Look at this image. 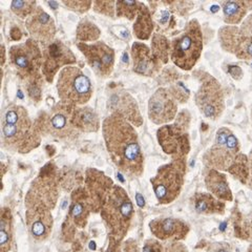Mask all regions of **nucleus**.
<instances>
[{"mask_svg": "<svg viewBox=\"0 0 252 252\" xmlns=\"http://www.w3.org/2000/svg\"><path fill=\"white\" fill-rule=\"evenodd\" d=\"M103 130L114 162L125 171L140 175L143 169V158L135 129L121 114H115L105 120Z\"/></svg>", "mask_w": 252, "mask_h": 252, "instance_id": "f257e3e1", "label": "nucleus"}, {"mask_svg": "<svg viewBox=\"0 0 252 252\" xmlns=\"http://www.w3.org/2000/svg\"><path fill=\"white\" fill-rule=\"evenodd\" d=\"M203 50V38L196 20L189 22L184 33L176 38L171 45V60L182 69H191Z\"/></svg>", "mask_w": 252, "mask_h": 252, "instance_id": "f03ea898", "label": "nucleus"}, {"mask_svg": "<svg viewBox=\"0 0 252 252\" xmlns=\"http://www.w3.org/2000/svg\"><path fill=\"white\" fill-rule=\"evenodd\" d=\"M58 92L63 102L82 104L92 96V84L79 68L65 67L58 79Z\"/></svg>", "mask_w": 252, "mask_h": 252, "instance_id": "7ed1b4c3", "label": "nucleus"}, {"mask_svg": "<svg viewBox=\"0 0 252 252\" xmlns=\"http://www.w3.org/2000/svg\"><path fill=\"white\" fill-rule=\"evenodd\" d=\"M239 155L238 139L230 129L223 127L217 132L214 146L205 155V163L220 170H229Z\"/></svg>", "mask_w": 252, "mask_h": 252, "instance_id": "20e7f679", "label": "nucleus"}, {"mask_svg": "<svg viewBox=\"0 0 252 252\" xmlns=\"http://www.w3.org/2000/svg\"><path fill=\"white\" fill-rule=\"evenodd\" d=\"M185 164L183 160H177L159 169L156 178L152 180L158 200L168 204L179 195L183 185Z\"/></svg>", "mask_w": 252, "mask_h": 252, "instance_id": "39448f33", "label": "nucleus"}, {"mask_svg": "<svg viewBox=\"0 0 252 252\" xmlns=\"http://www.w3.org/2000/svg\"><path fill=\"white\" fill-rule=\"evenodd\" d=\"M132 204L126 192L120 187H115L102 211L106 222L118 235H123L132 217Z\"/></svg>", "mask_w": 252, "mask_h": 252, "instance_id": "423d86ee", "label": "nucleus"}, {"mask_svg": "<svg viewBox=\"0 0 252 252\" xmlns=\"http://www.w3.org/2000/svg\"><path fill=\"white\" fill-rule=\"evenodd\" d=\"M195 102L205 117L216 120L224 110V94L220 83L214 77L207 76L196 93Z\"/></svg>", "mask_w": 252, "mask_h": 252, "instance_id": "0eeeda50", "label": "nucleus"}, {"mask_svg": "<svg viewBox=\"0 0 252 252\" xmlns=\"http://www.w3.org/2000/svg\"><path fill=\"white\" fill-rule=\"evenodd\" d=\"M79 49L82 51L90 64L101 76H107L112 73L114 65V52L106 44L102 42L94 43L92 45L81 43Z\"/></svg>", "mask_w": 252, "mask_h": 252, "instance_id": "6e6552de", "label": "nucleus"}, {"mask_svg": "<svg viewBox=\"0 0 252 252\" xmlns=\"http://www.w3.org/2000/svg\"><path fill=\"white\" fill-rule=\"evenodd\" d=\"M177 114V104L164 89L158 90L149 100V117L158 124L171 121Z\"/></svg>", "mask_w": 252, "mask_h": 252, "instance_id": "1a4fd4ad", "label": "nucleus"}, {"mask_svg": "<svg viewBox=\"0 0 252 252\" xmlns=\"http://www.w3.org/2000/svg\"><path fill=\"white\" fill-rule=\"evenodd\" d=\"M223 47L243 60L252 59V38L243 36L236 28H226L220 32Z\"/></svg>", "mask_w": 252, "mask_h": 252, "instance_id": "9d476101", "label": "nucleus"}, {"mask_svg": "<svg viewBox=\"0 0 252 252\" xmlns=\"http://www.w3.org/2000/svg\"><path fill=\"white\" fill-rule=\"evenodd\" d=\"M159 141L167 154L186 155L189 149L187 133H183L178 125L165 126L160 129Z\"/></svg>", "mask_w": 252, "mask_h": 252, "instance_id": "9b49d317", "label": "nucleus"}, {"mask_svg": "<svg viewBox=\"0 0 252 252\" xmlns=\"http://www.w3.org/2000/svg\"><path fill=\"white\" fill-rule=\"evenodd\" d=\"M27 27L30 33L41 41L50 40L55 34L53 19L41 9L36 10L31 16L27 22Z\"/></svg>", "mask_w": 252, "mask_h": 252, "instance_id": "f8f14e48", "label": "nucleus"}, {"mask_svg": "<svg viewBox=\"0 0 252 252\" xmlns=\"http://www.w3.org/2000/svg\"><path fill=\"white\" fill-rule=\"evenodd\" d=\"M154 234L161 240L167 239H183L188 232V226L175 219L156 220L151 223Z\"/></svg>", "mask_w": 252, "mask_h": 252, "instance_id": "ddd939ff", "label": "nucleus"}, {"mask_svg": "<svg viewBox=\"0 0 252 252\" xmlns=\"http://www.w3.org/2000/svg\"><path fill=\"white\" fill-rule=\"evenodd\" d=\"M47 52L49 53H47L44 65V73L49 78V80H51V76L54 75L59 66L69 62H75V57L72 52L59 41L53 43Z\"/></svg>", "mask_w": 252, "mask_h": 252, "instance_id": "4468645a", "label": "nucleus"}, {"mask_svg": "<svg viewBox=\"0 0 252 252\" xmlns=\"http://www.w3.org/2000/svg\"><path fill=\"white\" fill-rule=\"evenodd\" d=\"M11 52L13 61L19 68L32 70L37 67L39 51L36 44H32V42L29 41L25 45L13 47Z\"/></svg>", "mask_w": 252, "mask_h": 252, "instance_id": "2eb2a0df", "label": "nucleus"}, {"mask_svg": "<svg viewBox=\"0 0 252 252\" xmlns=\"http://www.w3.org/2000/svg\"><path fill=\"white\" fill-rule=\"evenodd\" d=\"M208 190L215 194L218 199L224 201H232V193L228 185L227 179L223 173L217 169H211L205 179Z\"/></svg>", "mask_w": 252, "mask_h": 252, "instance_id": "dca6fc26", "label": "nucleus"}, {"mask_svg": "<svg viewBox=\"0 0 252 252\" xmlns=\"http://www.w3.org/2000/svg\"><path fill=\"white\" fill-rule=\"evenodd\" d=\"M193 205L195 211L202 215L223 214L225 209V204L209 193H196L193 196Z\"/></svg>", "mask_w": 252, "mask_h": 252, "instance_id": "f3484780", "label": "nucleus"}, {"mask_svg": "<svg viewBox=\"0 0 252 252\" xmlns=\"http://www.w3.org/2000/svg\"><path fill=\"white\" fill-rule=\"evenodd\" d=\"M29 222L32 232L37 238H40L49 232L52 225V218L49 211L39 209L34 212H29Z\"/></svg>", "mask_w": 252, "mask_h": 252, "instance_id": "a211bd4d", "label": "nucleus"}, {"mask_svg": "<svg viewBox=\"0 0 252 252\" xmlns=\"http://www.w3.org/2000/svg\"><path fill=\"white\" fill-rule=\"evenodd\" d=\"M132 57L135 59V70L137 73L149 75L153 72V58L144 44L136 43L132 46Z\"/></svg>", "mask_w": 252, "mask_h": 252, "instance_id": "6ab92c4d", "label": "nucleus"}, {"mask_svg": "<svg viewBox=\"0 0 252 252\" xmlns=\"http://www.w3.org/2000/svg\"><path fill=\"white\" fill-rule=\"evenodd\" d=\"M249 9L245 1H227L223 3L225 22L228 25H238L245 17Z\"/></svg>", "mask_w": 252, "mask_h": 252, "instance_id": "aec40b11", "label": "nucleus"}, {"mask_svg": "<svg viewBox=\"0 0 252 252\" xmlns=\"http://www.w3.org/2000/svg\"><path fill=\"white\" fill-rule=\"evenodd\" d=\"M73 120L77 126L88 131H96L99 127L98 118L91 108L78 109Z\"/></svg>", "mask_w": 252, "mask_h": 252, "instance_id": "412c9836", "label": "nucleus"}, {"mask_svg": "<svg viewBox=\"0 0 252 252\" xmlns=\"http://www.w3.org/2000/svg\"><path fill=\"white\" fill-rule=\"evenodd\" d=\"M229 172L236 179L240 180L243 184H248L249 177H250V167H249V160L248 158L240 154L229 168Z\"/></svg>", "mask_w": 252, "mask_h": 252, "instance_id": "4be33fe9", "label": "nucleus"}, {"mask_svg": "<svg viewBox=\"0 0 252 252\" xmlns=\"http://www.w3.org/2000/svg\"><path fill=\"white\" fill-rule=\"evenodd\" d=\"M153 31V22L146 7L142 9L135 23V33L141 39H147Z\"/></svg>", "mask_w": 252, "mask_h": 252, "instance_id": "5701e85b", "label": "nucleus"}, {"mask_svg": "<svg viewBox=\"0 0 252 252\" xmlns=\"http://www.w3.org/2000/svg\"><path fill=\"white\" fill-rule=\"evenodd\" d=\"M72 216L78 225L83 226L88 217V208L82 202H76L72 207Z\"/></svg>", "mask_w": 252, "mask_h": 252, "instance_id": "b1692460", "label": "nucleus"}, {"mask_svg": "<svg viewBox=\"0 0 252 252\" xmlns=\"http://www.w3.org/2000/svg\"><path fill=\"white\" fill-rule=\"evenodd\" d=\"M34 6H35L34 1H13L12 2L13 11L23 18L34 11Z\"/></svg>", "mask_w": 252, "mask_h": 252, "instance_id": "393cba45", "label": "nucleus"}, {"mask_svg": "<svg viewBox=\"0 0 252 252\" xmlns=\"http://www.w3.org/2000/svg\"><path fill=\"white\" fill-rule=\"evenodd\" d=\"M137 3L133 1H121L118 2V15L126 16V17L132 19L136 15Z\"/></svg>", "mask_w": 252, "mask_h": 252, "instance_id": "a878e982", "label": "nucleus"}, {"mask_svg": "<svg viewBox=\"0 0 252 252\" xmlns=\"http://www.w3.org/2000/svg\"><path fill=\"white\" fill-rule=\"evenodd\" d=\"M52 127L56 130H62L67 126V118L63 114H56L52 118Z\"/></svg>", "mask_w": 252, "mask_h": 252, "instance_id": "bb28decb", "label": "nucleus"}, {"mask_svg": "<svg viewBox=\"0 0 252 252\" xmlns=\"http://www.w3.org/2000/svg\"><path fill=\"white\" fill-rule=\"evenodd\" d=\"M240 32L243 36L252 38V14H250L247 18L244 19Z\"/></svg>", "mask_w": 252, "mask_h": 252, "instance_id": "cd10ccee", "label": "nucleus"}, {"mask_svg": "<svg viewBox=\"0 0 252 252\" xmlns=\"http://www.w3.org/2000/svg\"><path fill=\"white\" fill-rule=\"evenodd\" d=\"M9 243H10V235L9 232L6 230V225L4 220H2L1 223V247L3 252L6 251L7 246H9Z\"/></svg>", "mask_w": 252, "mask_h": 252, "instance_id": "c85d7f7f", "label": "nucleus"}, {"mask_svg": "<svg viewBox=\"0 0 252 252\" xmlns=\"http://www.w3.org/2000/svg\"><path fill=\"white\" fill-rule=\"evenodd\" d=\"M209 252H231V249L227 244H214Z\"/></svg>", "mask_w": 252, "mask_h": 252, "instance_id": "c756f323", "label": "nucleus"}, {"mask_svg": "<svg viewBox=\"0 0 252 252\" xmlns=\"http://www.w3.org/2000/svg\"><path fill=\"white\" fill-rule=\"evenodd\" d=\"M143 252H161V246L156 242H148L144 246Z\"/></svg>", "mask_w": 252, "mask_h": 252, "instance_id": "7c9ffc66", "label": "nucleus"}, {"mask_svg": "<svg viewBox=\"0 0 252 252\" xmlns=\"http://www.w3.org/2000/svg\"><path fill=\"white\" fill-rule=\"evenodd\" d=\"M229 73L234 79H241L243 77V72L239 66H230Z\"/></svg>", "mask_w": 252, "mask_h": 252, "instance_id": "2f4dec72", "label": "nucleus"}, {"mask_svg": "<svg viewBox=\"0 0 252 252\" xmlns=\"http://www.w3.org/2000/svg\"><path fill=\"white\" fill-rule=\"evenodd\" d=\"M249 167H250V177H249V181H248V186H249V188L252 189V149H251L250 156H249Z\"/></svg>", "mask_w": 252, "mask_h": 252, "instance_id": "473e14b6", "label": "nucleus"}, {"mask_svg": "<svg viewBox=\"0 0 252 252\" xmlns=\"http://www.w3.org/2000/svg\"><path fill=\"white\" fill-rule=\"evenodd\" d=\"M136 200H137V203L140 207H143L145 205V201H144V198L142 196L141 193H137L136 194Z\"/></svg>", "mask_w": 252, "mask_h": 252, "instance_id": "72a5a7b5", "label": "nucleus"}, {"mask_svg": "<svg viewBox=\"0 0 252 252\" xmlns=\"http://www.w3.org/2000/svg\"><path fill=\"white\" fill-rule=\"evenodd\" d=\"M248 252H252V244L249 246V249H248Z\"/></svg>", "mask_w": 252, "mask_h": 252, "instance_id": "f704fd0d", "label": "nucleus"}]
</instances>
